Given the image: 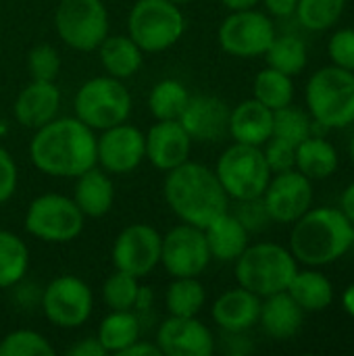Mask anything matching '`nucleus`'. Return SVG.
I'll use <instances>...</instances> for the list:
<instances>
[{
    "label": "nucleus",
    "mask_w": 354,
    "mask_h": 356,
    "mask_svg": "<svg viewBox=\"0 0 354 356\" xmlns=\"http://www.w3.org/2000/svg\"><path fill=\"white\" fill-rule=\"evenodd\" d=\"M263 202L271 221L294 223L313 207V184L298 169L275 173L263 192Z\"/></svg>",
    "instance_id": "obj_15"
},
{
    "label": "nucleus",
    "mask_w": 354,
    "mask_h": 356,
    "mask_svg": "<svg viewBox=\"0 0 354 356\" xmlns=\"http://www.w3.org/2000/svg\"><path fill=\"white\" fill-rule=\"evenodd\" d=\"M305 311L296 305V300L288 292H277L261 302L259 323L263 332L273 340H288L296 336L303 327Z\"/></svg>",
    "instance_id": "obj_23"
},
{
    "label": "nucleus",
    "mask_w": 354,
    "mask_h": 356,
    "mask_svg": "<svg viewBox=\"0 0 354 356\" xmlns=\"http://www.w3.org/2000/svg\"><path fill=\"white\" fill-rule=\"evenodd\" d=\"M340 209H342V213L348 217V221L354 225V181L344 190V194L340 198Z\"/></svg>",
    "instance_id": "obj_48"
},
{
    "label": "nucleus",
    "mask_w": 354,
    "mask_h": 356,
    "mask_svg": "<svg viewBox=\"0 0 354 356\" xmlns=\"http://www.w3.org/2000/svg\"><path fill=\"white\" fill-rule=\"evenodd\" d=\"M73 202L79 207L83 217H104L115 202V184L104 169L92 167L75 177Z\"/></svg>",
    "instance_id": "obj_24"
},
{
    "label": "nucleus",
    "mask_w": 354,
    "mask_h": 356,
    "mask_svg": "<svg viewBox=\"0 0 354 356\" xmlns=\"http://www.w3.org/2000/svg\"><path fill=\"white\" fill-rule=\"evenodd\" d=\"M140 319L134 311H113L98 325V342L108 355H121L140 340Z\"/></svg>",
    "instance_id": "obj_29"
},
{
    "label": "nucleus",
    "mask_w": 354,
    "mask_h": 356,
    "mask_svg": "<svg viewBox=\"0 0 354 356\" xmlns=\"http://www.w3.org/2000/svg\"><path fill=\"white\" fill-rule=\"evenodd\" d=\"M267 10L275 17H290L296 10L298 0H263Z\"/></svg>",
    "instance_id": "obj_47"
},
{
    "label": "nucleus",
    "mask_w": 354,
    "mask_h": 356,
    "mask_svg": "<svg viewBox=\"0 0 354 356\" xmlns=\"http://www.w3.org/2000/svg\"><path fill=\"white\" fill-rule=\"evenodd\" d=\"M230 106L217 96H190L182 117L177 119L192 142H217L227 134Z\"/></svg>",
    "instance_id": "obj_18"
},
{
    "label": "nucleus",
    "mask_w": 354,
    "mask_h": 356,
    "mask_svg": "<svg viewBox=\"0 0 354 356\" xmlns=\"http://www.w3.org/2000/svg\"><path fill=\"white\" fill-rule=\"evenodd\" d=\"M286 292L296 300V305L303 311H309V313L325 311L334 300L332 282L328 280V275H323L321 271H315V269L296 271V275L292 277Z\"/></svg>",
    "instance_id": "obj_27"
},
{
    "label": "nucleus",
    "mask_w": 354,
    "mask_h": 356,
    "mask_svg": "<svg viewBox=\"0 0 354 356\" xmlns=\"http://www.w3.org/2000/svg\"><path fill=\"white\" fill-rule=\"evenodd\" d=\"M54 27L69 48L92 52L108 35V13L102 0H61Z\"/></svg>",
    "instance_id": "obj_10"
},
{
    "label": "nucleus",
    "mask_w": 354,
    "mask_h": 356,
    "mask_svg": "<svg viewBox=\"0 0 354 356\" xmlns=\"http://www.w3.org/2000/svg\"><path fill=\"white\" fill-rule=\"evenodd\" d=\"M156 346L163 356H211L215 353V336L196 317L169 315L156 330Z\"/></svg>",
    "instance_id": "obj_17"
},
{
    "label": "nucleus",
    "mask_w": 354,
    "mask_h": 356,
    "mask_svg": "<svg viewBox=\"0 0 354 356\" xmlns=\"http://www.w3.org/2000/svg\"><path fill=\"white\" fill-rule=\"evenodd\" d=\"M354 246V225L342 209H309L294 221L290 252L309 267L332 265Z\"/></svg>",
    "instance_id": "obj_3"
},
{
    "label": "nucleus",
    "mask_w": 354,
    "mask_h": 356,
    "mask_svg": "<svg viewBox=\"0 0 354 356\" xmlns=\"http://www.w3.org/2000/svg\"><path fill=\"white\" fill-rule=\"evenodd\" d=\"M163 192L169 209L184 223L202 229L213 219L230 211V196L225 194L217 173L200 163L186 161L167 171Z\"/></svg>",
    "instance_id": "obj_2"
},
{
    "label": "nucleus",
    "mask_w": 354,
    "mask_h": 356,
    "mask_svg": "<svg viewBox=\"0 0 354 356\" xmlns=\"http://www.w3.org/2000/svg\"><path fill=\"white\" fill-rule=\"evenodd\" d=\"M67 356H104L108 355L102 344L98 342V338H83V340H77L73 346H69L65 350Z\"/></svg>",
    "instance_id": "obj_44"
},
{
    "label": "nucleus",
    "mask_w": 354,
    "mask_h": 356,
    "mask_svg": "<svg viewBox=\"0 0 354 356\" xmlns=\"http://www.w3.org/2000/svg\"><path fill=\"white\" fill-rule=\"evenodd\" d=\"M346 0H298L296 17L303 27L311 31H325L338 23Z\"/></svg>",
    "instance_id": "obj_35"
},
{
    "label": "nucleus",
    "mask_w": 354,
    "mask_h": 356,
    "mask_svg": "<svg viewBox=\"0 0 354 356\" xmlns=\"http://www.w3.org/2000/svg\"><path fill=\"white\" fill-rule=\"evenodd\" d=\"M98 54L106 75L121 81L134 77L144 63V50L129 35H106L98 46Z\"/></svg>",
    "instance_id": "obj_26"
},
{
    "label": "nucleus",
    "mask_w": 354,
    "mask_h": 356,
    "mask_svg": "<svg viewBox=\"0 0 354 356\" xmlns=\"http://www.w3.org/2000/svg\"><path fill=\"white\" fill-rule=\"evenodd\" d=\"M330 58L336 67L354 71V29H340L330 38Z\"/></svg>",
    "instance_id": "obj_42"
},
{
    "label": "nucleus",
    "mask_w": 354,
    "mask_h": 356,
    "mask_svg": "<svg viewBox=\"0 0 354 356\" xmlns=\"http://www.w3.org/2000/svg\"><path fill=\"white\" fill-rule=\"evenodd\" d=\"M204 298L207 294L198 277H173V284L165 294V305L169 315L196 317L204 305Z\"/></svg>",
    "instance_id": "obj_33"
},
{
    "label": "nucleus",
    "mask_w": 354,
    "mask_h": 356,
    "mask_svg": "<svg viewBox=\"0 0 354 356\" xmlns=\"http://www.w3.org/2000/svg\"><path fill=\"white\" fill-rule=\"evenodd\" d=\"M248 236L250 234L230 211L219 215L204 227L211 259H217L221 263H234L246 250Z\"/></svg>",
    "instance_id": "obj_25"
},
{
    "label": "nucleus",
    "mask_w": 354,
    "mask_h": 356,
    "mask_svg": "<svg viewBox=\"0 0 354 356\" xmlns=\"http://www.w3.org/2000/svg\"><path fill=\"white\" fill-rule=\"evenodd\" d=\"M29 267V250L25 242L8 232L0 229V288L17 286Z\"/></svg>",
    "instance_id": "obj_30"
},
{
    "label": "nucleus",
    "mask_w": 354,
    "mask_h": 356,
    "mask_svg": "<svg viewBox=\"0 0 354 356\" xmlns=\"http://www.w3.org/2000/svg\"><path fill=\"white\" fill-rule=\"evenodd\" d=\"M273 40H275V27L271 19L255 8L232 10V15L225 17L219 27L221 48L227 54L240 58H252L265 54Z\"/></svg>",
    "instance_id": "obj_12"
},
{
    "label": "nucleus",
    "mask_w": 354,
    "mask_h": 356,
    "mask_svg": "<svg viewBox=\"0 0 354 356\" xmlns=\"http://www.w3.org/2000/svg\"><path fill=\"white\" fill-rule=\"evenodd\" d=\"M163 236L148 223L127 225L113 244L111 259L115 269L134 277H146L161 263Z\"/></svg>",
    "instance_id": "obj_14"
},
{
    "label": "nucleus",
    "mask_w": 354,
    "mask_h": 356,
    "mask_svg": "<svg viewBox=\"0 0 354 356\" xmlns=\"http://www.w3.org/2000/svg\"><path fill=\"white\" fill-rule=\"evenodd\" d=\"M236 211L232 213L248 234H259L265 232L271 223V217L267 213V207L263 202V196L259 198H246V200H236Z\"/></svg>",
    "instance_id": "obj_40"
},
{
    "label": "nucleus",
    "mask_w": 354,
    "mask_h": 356,
    "mask_svg": "<svg viewBox=\"0 0 354 356\" xmlns=\"http://www.w3.org/2000/svg\"><path fill=\"white\" fill-rule=\"evenodd\" d=\"M273 138H280L292 146H298L309 136H313L311 119L305 111L288 104L284 108L273 111Z\"/></svg>",
    "instance_id": "obj_36"
},
{
    "label": "nucleus",
    "mask_w": 354,
    "mask_h": 356,
    "mask_svg": "<svg viewBox=\"0 0 354 356\" xmlns=\"http://www.w3.org/2000/svg\"><path fill=\"white\" fill-rule=\"evenodd\" d=\"M75 117L94 131L125 123L131 113V96L121 79L102 75L88 79L73 98Z\"/></svg>",
    "instance_id": "obj_7"
},
{
    "label": "nucleus",
    "mask_w": 354,
    "mask_h": 356,
    "mask_svg": "<svg viewBox=\"0 0 354 356\" xmlns=\"http://www.w3.org/2000/svg\"><path fill=\"white\" fill-rule=\"evenodd\" d=\"M215 173L225 194L234 200L263 196L273 175L261 146H250L240 142H234L230 148L223 150V154L217 161Z\"/></svg>",
    "instance_id": "obj_8"
},
{
    "label": "nucleus",
    "mask_w": 354,
    "mask_h": 356,
    "mask_svg": "<svg viewBox=\"0 0 354 356\" xmlns=\"http://www.w3.org/2000/svg\"><path fill=\"white\" fill-rule=\"evenodd\" d=\"M227 134L240 144L263 146L273 134V111L257 98L244 100L230 111Z\"/></svg>",
    "instance_id": "obj_22"
},
{
    "label": "nucleus",
    "mask_w": 354,
    "mask_h": 356,
    "mask_svg": "<svg viewBox=\"0 0 354 356\" xmlns=\"http://www.w3.org/2000/svg\"><path fill=\"white\" fill-rule=\"evenodd\" d=\"M188 100H190V94L182 81L163 79L152 88L148 96V108L156 121H177Z\"/></svg>",
    "instance_id": "obj_31"
},
{
    "label": "nucleus",
    "mask_w": 354,
    "mask_h": 356,
    "mask_svg": "<svg viewBox=\"0 0 354 356\" xmlns=\"http://www.w3.org/2000/svg\"><path fill=\"white\" fill-rule=\"evenodd\" d=\"M219 2L230 10H244V8H255L261 0H219Z\"/></svg>",
    "instance_id": "obj_49"
},
{
    "label": "nucleus",
    "mask_w": 354,
    "mask_h": 356,
    "mask_svg": "<svg viewBox=\"0 0 354 356\" xmlns=\"http://www.w3.org/2000/svg\"><path fill=\"white\" fill-rule=\"evenodd\" d=\"M211 263L204 229L184 223L163 236L161 265L171 277H198Z\"/></svg>",
    "instance_id": "obj_13"
},
{
    "label": "nucleus",
    "mask_w": 354,
    "mask_h": 356,
    "mask_svg": "<svg viewBox=\"0 0 354 356\" xmlns=\"http://www.w3.org/2000/svg\"><path fill=\"white\" fill-rule=\"evenodd\" d=\"M138 292H140L138 277L119 269H115V273L102 286V298L111 311H134Z\"/></svg>",
    "instance_id": "obj_37"
},
{
    "label": "nucleus",
    "mask_w": 354,
    "mask_h": 356,
    "mask_svg": "<svg viewBox=\"0 0 354 356\" xmlns=\"http://www.w3.org/2000/svg\"><path fill=\"white\" fill-rule=\"evenodd\" d=\"M52 344L33 330H17L0 340V356H52Z\"/></svg>",
    "instance_id": "obj_38"
},
{
    "label": "nucleus",
    "mask_w": 354,
    "mask_h": 356,
    "mask_svg": "<svg viewBox=\"0 0 354 356\" xmlns=\"http://www.w3.org/2000/svg\"><path fill=\"white\" fill-rule=\"evenodd\" d=\"M261 315V296L252 294L246 288H234L223 292L211 309L213 321L223 332H248L259 323Z\"/></svg>",
    "instance_id": "obj_21"
},
{
    "label": "nucleus",
    "mask_w": 354,
    "mask_h": 356,
    "mask_svg": "<svg viewBox=\"0 0 354 356\" xmlns=\"http://www.w3.org/2000/svg\"><path fill=\"white\" fill-rule=\"evenodd\" d=\"M265 58L271 69H277V71L294 77L307 67V60H309L307 44L294 35H282V38L275 35V40L271 42V46L265 52Z\"/></svg>",
    "instance_id": "obj_34"
},
{
    "label": "nucleus",
    "mask_w": 354,
    "mask_h": 356,
    "mask_svg": "<svg viewBox=\"0 0 354 356\" xmlns=\"http://www.w3.org/2000/svg\"><path fill=\"white\" fill-rule=\"evenodd\" d=\"M27 69L31 79L54 81L61 71V56L50 44H38L27 54Z\"/></svg>",
    "instance_id": "obj_39"
},
{
    "label": "nucleus",
    "mask_w": 354,
    "mask_h": 356,
    "mask_svg": "<svg viewBox=\"0 0 354 356\" xmlns=\"http://www.w3.org/2000/svg\"><path fill=\"white\" fill-rule=\"evenodd\" d=\"M252 92H255V98L271 111L284 108V106L292 104V100H294L292 77L277 69H271V67L263 69L255 77Z\"/></svg>",
    "instance_id": "obj_32"
},
{
    "label": "nucleus",
    "mask_w": 354,
    "mask_h": 356,
    "mask_svg": "<svg viewBox=\"0 0 354 356\" xmlns=\"http://www.w3.org/2000/svg\"><path fill=\"white\" fill-rule=\"evenodd\" d=\"M19 171L17 163L6 148L0 146V204H4L17 190Z\"/></svg>",
    "instance_id": "obj_43"
},
{
    "label": "nucleus",
    "mask_w": 354,
    "mask_h": 356,
    "mask_svg": "<svg viewBox=\"0 0 354 356\" xmlns=\"http://www.w3.org/2000/svg\"><path fill=\"white\" fill-rule=\"evenodd\" d=\"M303 175L313 179H325L338 169V152L336 148L323 140L309 136L305 142L296 146V167Z\"/></svg>",
    "instance_id": "obj_28"
},
{
    "label": "nucleus",
    "mask_w": 354,
    "mask_h": 356,
    "mask_svg": "<svg viewBox=\"0 0 354 356\" xmlns=\"http://www.w3.org/2000/svg\"><path fill=\"white\" fill-rule=\"evenodd\" d=\"M234 263L238 284L261 298L286 292L298 271V261L294 259L290 248L273 242L246 246V250Z\"/></svg>",
    "instance_id": "obj_4"
},
{
    "label": "nucleus",
    "mask_w": 354,
    "mask_h": 356,
    "mask_svg": "<svg viewBox=\"0 0 354 356\" xmlns=\"http://www.w3.org/2000/svg\"><path fill=\"white\" fill-rule=\"evenodd\" d=\"M61 108V90L54 81L31 79L13 104L15 119L29 129H38L52 121Z\"/></svg>",
    "instance_id": "obj_20"
},
{
    "label": "nucleus",
    "mask_w": 354,
    "mask_h": 356,
    "mask_svg": "<svg viewBox=\"0 0 354 356\" xmlns=\"http://www.w3.org/2000/svg\"><path fill=\"white\" fill-rule=\"evenodd\" d=\"M223 340L230 355H246L252 350V344L244 336V332H223Z\"/></svg>",
    "instance_id": "obj_45"
},
{
    "label": "nucleus",
    "mask_w": 354,
    "mask_h": 356,
    "mask_svg": "<svg viewBox=\"0 0 354 356\" xmlns=\"http://www.w3.org/2000/svg\"><path fill=\"white\" fill-rule=\"evenodd\" d=\"M186 31V17L171 0H138L127 15V35L144 52L175 46Z\"/></svg>",
    "instance_id": "obj_6"
},
{
    "label": "nucleus",
    "mask_w": 354,
    "mask_h": 356,
    "mask_svg": "<svg viewBox=\"0 0 354 356\" xmlns=\"http://www.w3.org/2000/svg\"><path fill=\"white\" fill-rule=\"evenodd\" d=\"M29 159L35 169L50 177H77L98 165L94 129L77 117H54L35 129Z\"/></svg>",
    "instance_id": "obj_1"
},
{
    "label": "nucleus",
    "mask_w": 354,
    "mask_h": 356,
    "mask_svg": "<svg viewBox=\"0 0 354 356\" xmlns=\"http://www.w3.org/2000/svg\"><path fill=\"white\" fill-rule=\"evenodd\" d=\"M94 309V294L90 286L75 275L54 277L42 294V311L46 319L61 330L81 327Z\"/></svg>",
    "instance_id": "obj_11"
},
{
    "label": "nucleus",
    "mask_w": 354,
    "mask_h": 356,
    "mask_svg": "<svg viewBox=\"0 0 354 356\" xmlns=\"http://www.w3.org/2000/svg\"><path fill=\"white\" fill-rule=\"evenodd\" d=\"M146 159V136L129 125L119 123L96 138V163L115 175L131 173Z\"/></svg>",
    "instance_id": "obj_16"
},
{
    "label": "nucleus",
    "mask_w": 354,
    "mask_h": 356,
    "mask_svg": "<svg viewBox=\"0 0 354 356\" xmlns=\"http://www.w3.org/2000/svg\"><path fill=\"white\" fill-rule=\"evenodd\" d=\"M342 307H344V311L354 317V284H351L346 290H344V296H342Z\"/></svg>",
    "instance_id": "obj_50"
},
{
    "label": "nucleus",
    "mask_w": 354,
    "mask_h": 356,
    "mask_svg": "<svg viewBox=\"0 0 354 356\" xmlns=\"http://www.w3.org/2000/svg\"><path fill=\"white\" fill-rule=\"evenodd\" d=\"M146 136V159L161 171H171L190 161L192 138L179 121H156Z\"/></svg>",
    "instance_id": "obj_19"
},
{
    "label": "nucleus",
    "mask_w": 354,
    "mask_h": 356,
    "mask_svg": "<svg viewBox=\"0 0 354 356\" xmlns=\"http://www.w3.org/2000/svg\"><path fill=\"white\" fill-rule=\"evenodd\" d=\"M348 154H351V161L354 163V136L353 140H351V146H348Z\"/></svg>",
    "instance_id": "obj_51"
},
{
    "label": "nucleus",
    "mask_w": 354,
    "mask_h": 356,
    "mask_svg": "<svg viewBox=\"0 0 354 356\" xmlns=\"http://www.w3.org/2000/svg\"><path fill=\"white\" fill-rule=\"evenodd\" d=\"M121 356H163L161 348L156 346V342H148V340H136L131 346H127Z\"/></svg>",
    "instance_id": "obj_46"
},
{
    "label": "nucleus",
    "mask_w": 354,
    "mask_h": 356,
    "mask_svg": "<svg viewBox=\"0 0 354 356\" xmlns=\"http://www.w3.org/2000/svg\"><path fill=\"white\" fill-rule=\"evenodd\" d=\"M263 146H265L263 154L271 173H282V171H290L296 167V146L273 136Z\"/></svg>",
    "instance_id": "obj_41"
},
{
    "label": "nucleus",
    "mask_w": 354,
    "mask_h": 356,
    "mask_svg": "<svg viewBox=\"0 0 354 356\" xmlns=\"http://www.w3.org/2000/svg\"><path fill=\"white\" fill-rule=\"evenodd\" d=\"M307 106L315 123L325 129H342L354 123V71L323 67L307 83Z\"/></svg>",
    "instance_id": "obj_5"
},
{
    "label": "nucleus",
    "mask_w": 354,
    "mask_h": 356,
    "mask_svg": "<svg viewBox=\"0 0 354 356\" xmlns=\"http://www.w3.org/2000/svg\"><path fill=\"white\" fill-rule=\"evenodd\" d=\"M171 2H175V4H186V2H192V0H171Z\"/></svg>",
    "instance_id": "obj_52"
},
{
    "label": "nucleus",
    "mask_w": 354,
    "mask_h": 356,
    "mask_svg": "<svg viewBox=\"0 0 354 356\" xmlns=\"http://www.w3.org/2000/svg\"><path fill=\"white\" fill-rule=\"evenodd\" d=\"M86 225V217L73 198L63 194H42L33 198L25 213V229L48 244L75 240Z\"/></svg>",
    "instance_id": "obj_9"
}]
</instances>
